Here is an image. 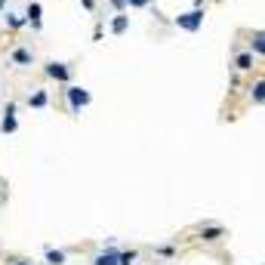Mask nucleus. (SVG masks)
I'll return each mask as SVG.
<instances>
[{
	"label": "nucleus",
	"mask_w": 265,
	"mask_h": 265,
	"mask_svg": "<svg viewBox=\"0 0 265 265\" xmlns=\"http://www.w3.org/2000/svg\"><path fill=\"white\" fill-rule=\"evenodd\" d=\"M201 22H204V9H191V12H185V15H179V19H176V25L185 28V31H198Z\"/></svg>",
	"instance_id": "1"
},
{
	"label": "nucleus",
	"mask_w": 265,
	"mask_h": 265,
	"mask_svg": "<svg viewBox=\"0 0 265 265\" xmlns=\"http://www.w3.org/2000/svg\"><path fill=\"white\" fill-rule=\"evenodd\" d=\"M68 105H71V111H80L83 105H90V93L80 86H68Z\"/></svg>",
	"instance_id": "2"
},
{
	"label": "nucleus",
	"mask_w": 265,
	"mask_h": 265,
	"mask_svg": "<svg viewBox=\"0 0 265 265\" xmlns=\"http://www.w3.org/2000/svg\"><path fill=\"white\" fill-rule=\"evenodd\" d=\"M46 74H49V77H56V80H68V68L59 65V62H52V65H46Z\"/></svg>",
	"instance_id": "3"
},
{
	"label": "nucleus",
	"mask_w": 265,
	"mask_h": 265,
	"mask_svg": "<svg viewBox=\"0 0 265 265\" xmlns=\"http://www.w3.org/2000/svg\"><path fill=\"white\" fill-rule=\"evenodd\" d=\"M12 114H15V105H6V117H3V133H15V127H19Z\"/></svg>",
	"instance_id": "4"
},
{
	"label": "nucleus",
	"mask_w": 265,
	"mask_h": 265,
	"mask_svg": "<svg viewBox=\"0 0 265 265\" xmlns=\"http://www.w3.org/2000/svg\"><path fill=\"white\" fill-rule=\"evenodd\" d=\"M93 265H117V253H114V250H108V253H99V256L93 259Z\"/></svg>",
	"instance_id": "5"
},
{
	"label": "nucleus",
	"mask_w": 265,
	"mask_h": 265,
	"mask_svg": "<svg viewBox=\"0 0 265 265\" xmlns=\"http://www.w3.org/2000/svg\"><path fill=\"white\" fill-rule=\"evenodd\" d=\"M28 22H31L34 28L40 25V3H31V6H28Z\"/></svg>",
	"instance_id": "6"
},
{
	"label": "nucleus",
	"mask_w": 265,
	"mask_h": 265,
	"mask_svg": "<svg viewBox=\"0 0 265 265\" xmlns=\"http://www.w3.org/2000/svg\"><path fill=\"white\" fill-rule=\"evenodd\" d=\"M253 49L259 52V56L265 52V34H262V31H256V34H253Z\"/></svg>",
	"instance_id": "7"
},
{
	"label": "nucleus",
	"mask_w": 265,
	"mask_h": 265,
	"mask_svg": "<svg viewBox=\"0 0 265 265\" xmlns=\"http://www.w3.org/2000/svg\"><path fill=\"white\" fill-rule=\"evenodd\" d=\"M238 68H241V71L253 68V56H250V52H241V56H238Z\"/></svg>",
	"instance_id": "8"
},
{
	"label": "nucleus",
	"mask_w": 265,
	"mask_h": 265,
	"mask_svg": "<svg viewBox=\"0 0 265 265\" xmlns=\"http://www.w3.org/2000/svg\"><path fill=\"white\" fill-rule=\"evenodd\" d=\"M262 99H265V83H262V80H256V86H253V102H256V105H262Z\"/></svg>",
	"instance_id": "9"
},
{
	"label": "nucleus",
	"mask_w": 265,
	"mask_h": 265,
	"mask_svg": "<svg viewBox=\"0 0 265 265\" xmlns=\"http://www.w3.org/2000/svg\"><path fill=\"white\" fill-rule=\"evenodd\" d=\"M136 256H139L136 250H130V253H117V265H133V262H136Z\"/></svg>",
	"instance_id": "10"
},
{
	"label": "nucleus",
	"mask_w": 265,
	"mask_h": 265,
	"mask_svg": "<svg viewBox=\"0 0 265 265\" xmlns=\"http://www.w3.org/2000/svg\"><path fill=\"white\" fill-rule=\"evenodd\" d=\"M46 262L62 265V262H65V253H59V250H46Z\"/></svg>",
	"instance_id": "11"
},
{
	"label": "nucleus",
	"mask_w": 265,
	"mask_h": 265,
	"mask_svg": "<svg viewBox=\"0 0 265 265\" xmlns=\"http://www.w3.org/2000/svg\"><path fill=\"white\" fill-rule=\"evenodd\" d=\"M12 59L19 62V65H28V62H31V52H28V49H15V52H12Z\"/></svg>",
	"instance_id": "12"
},
{
	"label": "nucleus",
	"mask_w": 265,
	"mask_h": 265,
	"mask_svg": "<svg viewBox=\"0 0 265 265\" xmlns=\"http://www.w3.org/2000/svg\"><path fill=\"white\" fill-rule=\"evenodd\" d=\"M111 28H114V34H123L127 31V15H117V19L111 22Z\"/></svg>",
	"instance_id": "13"
},
{
	"label": "nucleus",
	"mask_w": 265,
	"mask_h": 265,
	"mask_svg": "<svg viewBox=\"0 0 265 265\" xmlns=\"http://www.w3.org/2000/svg\"><path fill=\"white\" fill-rule=\"evenodd\" d=\"M28 105H34V108H43V105H46V93H34V96L28 99Z\"/></svg>",
	"instance_id": "14"
},
{
	"label": "nucleus",
	"mask_w": 265,
	"mask_h": 265,
	"mask_svg": "<svg viewBox=\"0 0 265 265\" xmlns=\"http://www.w3.org/2000/svg\"><path fill=\"white\" fill-rule=\"evenodd\" d=\"M222 238V228H204V241H219Z\"/></svg>",
	"instance_id": "15"
},
{
	"label": "nucleus",
	"mask_w": 265,
	"mask_h": 265,
	"mask_svg": "<svg viewBox=\"0 0 265 265\" xmlns=\"http://www.w3.org/2000/svg\"><path fill=\"white\" fill-rule=\"evenodd\" d=\"M123 3H130V6H148V0H123Z\"/></svg>",
	"instance_id": "16"
},
{
	"label": "nucleus",
	"mask_w": 265,
	"mask_h": 265,
	"mask_svg": "<svg viewBox=\"0 0 265 265\" xmlns=\"http://www.w3.org/2000/svg\"><path fill=\"white\" fill-rule=\"evenodd\" d=\"M12 265H25V262H12Z\"/></svg>",
	"instance_id": "17"
}]
</instances>
